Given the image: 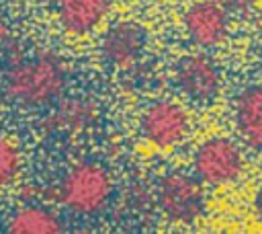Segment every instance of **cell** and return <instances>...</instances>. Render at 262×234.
<instances>
[{"label": "cell", "instance_id": "cell-1", "mask_svg": "<svg viewBox=\"0 0 262 234\" xmlns=\"http://www.w3.org/2000/svg\"><path fill=\"white\" fill-rule=\"evenodd\" d=\"M68 84V70L57 55L39 53L16 60L4 76L6 96L25 109H43L61 96Z\"/></svg>", "mask_w": 262, "mask_h": 234}, {"label": "cell", "instance_id": "cell-2", "mask_svg": "<svg viewBox=\"0 0 262 234\" xmlns=\"http://www.w3.org/2000/svg\"><path fill=\"white\" fill-rule=\"evenodd\" d=\"M113 189V177L102 164L82 160L70 166L61 177L57 201L76 216H96L108 205Z\"/></svg>", "mask_w": 262, "mask_h": 234}, {"label": "cell", "instance_id": "cell-3", "mask_svg": "<svg viewBox=\"0 0 262 234\" xmlns=\"http://www.w3.org/2000/svg\"><path fill=\"white\" fill-rule=\"evenodd\" d=\"M156 203L172 224H194L207 207L203 183L194 172L180 168L166 170L156 185Z\"/></svg>", "mask_w": 262, "mask_h": 234}, {"label": "cell", "instance_id": "cell-4", "mask_svg": "<svg viewBox=\"0 0 262 234\" xmlns=\"http://www.w3.org/2000/svg\"><path fill=\"white\" fill-rule=\"evenodd\" d=\"M192 172L207 187L233 183L244 172L242 146L225 135L203 140L192 152Z\"/></svg>", "mask_w": 262, "mask_h": 234}, {"label": "cell", "instance_id": "cell-5", "mask_svg": "<svg viewBox=\"0 0 262 234\" xmlns=\"http://www.w3.org/2000/svg\"><path fill=\"white\" fill-rule=\"evenodd\" d=\"M139 133L156 148H176L190 133V115L180 103L168 99L154 101L139 117Z\"/></svg>", "mask_w": 262, "mask_h": 234}, {"label": "cell", "instance_id": "cell-6", "mask_svg": "<svg viewBox=\"0 0 262 234\" xmlns=\"http://www.w3.org/2000/svg\"><path fill=\"white\" fill-rule=\"evenodd\" d=\"M174 80L178 90L194 103H211L217 99L223 86L219 66L205 51L186 53L176 62Z\"/></svg>", "mask_w": 262, "mask_h": 234}, {"label": "cell", "instance_id": "cell-7", "mask_svg": "<svg viewBox=\"0 0 262 234\" xmlns=\"http://www.w3.org/2000/svg\"><path fill=\"white\" fill-rule=\"evenodd\" d=\"M182 29L194 47H219L229 33V10L219 0H194L182 14Z\"/></svg>", "mask_w": 262, "mask_h": 234}, {"label": "cell", "instance_id": "cell-8", "mask_svg": "<svg viewBox=\"0 0 262 234\" xmlns=\"http://www.w3.org/2000/svg\"><path fill=\"white\" fill-rule=\"evenodd\" d=\"M145 43L147 35L139 23L117 21L104 31L100 39V53L108 66L117 70H129L141 60Z\"/></svg>", "mask_w": 262, "mask_h": 234}, {"label": "cell", "instance_id": "cell-9", "mask_svg": "<svg viewBox=\"0 0 262 234\" xmlns=\"http://www.w3.org/2000/svg\"><path fill=\"white\" fill-rule=\"evenodd\" d=\"M115 0H59L57 21L66 33L82 37L92 33L111 12Z\"/></svg>", "mask_w": 262, "mask_h": 234}, {"label": "cell", "instance_id": "cell-10", "mask_svg": "<svg viewBox=\"0 0 262 234\" xmlns=\"http://www.w3.org/2000/svg\"><path fill=\"white\" fill-rule=\"evenodd\" d=\"M233 125L239 140L262 150V84L246 86L233 103Z\"/></svg>", "mask_w": 262, "mask_h": 234}, {"label": "cell", "instance_id": "cell-11", "mask_svg": "<svg viewBox=\"0 0 262 234\" xmlns=\"http://www.w3.org/2000/svg\"><path fill=\"white\" fill-rule=\"evenodd\" d=\"M98 117V107L94 105V101L84 99V96H76V99H66L61 101L47 117L45 125L57 133H74V131H82L86 127H90Z\"/></svg>", "mask_w": 262, "mask_h": 234}, {"label": "cell", "instance_id": "cell-12", "mask_svg": "<svg viewBox=\"0 0 262 234\" xmlns=\"http://www.w3.org/2000/svg\"><path fill=\"white\" fill-rule=\"evenodd\" d=\"M6 230L12 234H57L63 232V222L49 207L23 205L8 218Z\"/></svg>", "mask_w": 262, "mask_h": 234}, {"label": "cell", "instance_id": "cell-13", "mask_svg": "<svg viewBox=\"0 0 262 234\" xmlns=\"http://www.w3.org/2000/svg\"><path fill=\"white\" fill-rule=\"evenodd\" d=\"M20 168H23V156L18 146L10 138L0 135V191L10 187L18 179Z\"/></svg>", "mask_w": 262, "mask_h": 234}, {"label": "cell", "instance_id": "cell-14", "mask_svg": "<svg viewBox=\"0 0 262 234\" xmlns=\"http://www.w3.org/2000/svg\"><path fill=\"white\" fill-rule=\"evenodd\" d=\"M227 10H233V12H242V10H248L252 8L258 0H219Z\"/></svg>", "mask_w": 262, "mask_h": 234}, {"label": "cell", "instance_id": "cell-15", "mask_svg": "<svg viewBox=\"0 0 262 234\" xmlns=\"http://www.w3.org/2000/svg\"><path fill=\"white\" fill-rule=\"evenodd\" d=\"M252 209H254V218H256V222L262 226V187H260V189L256 191V195H254Z\"/></svg>", "mask_w": 262, "mask_h": 234}]
</instances>
